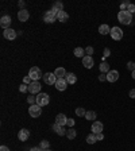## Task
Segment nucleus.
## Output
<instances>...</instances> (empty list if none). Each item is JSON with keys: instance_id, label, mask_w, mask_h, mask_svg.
<instances>
[{"instance_id": "nucleus-1", "label": "nucleus", "mask_w": 135, "mask_h": 151, "mask_svg": "<svg viewBox=\"0 0 135 151\" xmlns=\"http://www.w3.org/2000/svg\"><path fill=\"white\" fill-rule=\"evenodd\" d=\"M118 20H119L122 24H131L132 23V15L129 12V11H119V14H118Z\"/></svg>"}, {"instance_id": "nucleus-2", "label": "nucleus", "mask_w": 135, "mask_h": 151, "mask_svg": "<svg viewBox=\"0 0 135 151\" xmlns=\"http://www.w3.org/2000/svg\"><path fill=\"white\" fill-rule=\"evenodd\" d=\"M57 15H58V11H56L54 8L49 9V11H46V12H45V15H43V22L45 23H53V22H56Z\"/></svg>"}, {"instance_id": "nucleus-3", "label": "nucleus", "mask_w": 135, "mask_h": 151, "mask_svg": "<svg viewBox=\"0 0 135 151\" xmlns=\"http://www.w3.org/2000/svg\"><path fill=\"white\" fill-rule=\"evenodd\" d=\"M28 76H30V78L32 81H38V80H41V77H43L41 69L38 66H32L31 69H30V72H28Z\"/></svg>"}, {"instance_id": "nucleus-4", "label": "nucleus", "mask_w": 135, "mask_h": 151, "mask_svg": "<svg viewBox=\"0 0 135 151\" xmlns=\"http://www.w3.org/2000/svg\"><path fill=\"white\" fill-rule=\"evenodd\" d=\"M28 113H30V116L31 117H39L42 115V107L41 105H38V104H32V105H30V108H28Z\"/></svg>"}, {"instance_id": "nucleus-5", "label": "nucleus", "mask_w": 135, "mask_h": 151, "mask_svg": "<svg viewBox=\"0 0 135 151\" xmlns=\"http://www.w3.org/2000/svg\"><path fill=\"white\" fill-rule=\"evenodd\" d=\"M50 103V96L47 93H38L37 94V104L41 105V107H45L47 104Z\"/></svg>"}, {"instance_id": "nucleus-6", "label": "nucleus", "mask_w": 135, "mask_h": 151, "mask_svg": "<svg viewBox=\"0 0 135 151\" xmlns=\"http://www.w3.org/2000/svg\"><path fill=\"white\" fill-rule=\"evenodd\" d=\"M42 80H43V82L46 85H56V82H57L58 78L56 77L54 73H45L43 77H42Z\"/></svg>"}, {"instance_id": "nucleus-7", "label": "nucleus", "mask_w": 135, "mask_h": 151, "mask_svg": "<svg viewBox=\"0 0 135 151\" xmlns=\"http://www.w3.org/2000/svg\"><path fill=\"white\" fill-rule=\"evenodd\" d=\"M110 35L112 37V39L113 41H120L123 38V30L120 27H112L111 28V32H110Z\"/></svg>"}, {"instance_id": "nucleus-8", "label": "nucleus", "mask_w": 135, "mask_h": 151, "mask_svg": "<svg viewBox=\"0 0 135 151\" xmlns=\"http://www.w3.org/2000/svg\"><path fill=\"white\" fill-rule=\"evenodd\" d=\"M41 84L38 81H32L31 84L28 85V92L31 94H37V93H41Z\"/></svg>"}, {"instance_id": "nucleus-9", "label": "nucleus", "mask_w": 135, "mask_h": 151, "mask_svg": "<svg viewBox=\"0 0 135 151\" xmlns=\"http://www.w3.org/2000/svg\"><path fill=\"white\" fill-rule=\"evenodd\" d=\"M16 35H18V32H16L15 30H12V28H7L3 32V37L6 38V39H8V41H14L16 38Z\"/></svg>"}, {"instance_id": "nucleus-10", "label": "nucleus", "mask_w": 135, "mask_h": 151, "mask_svg": "<svg viewBox=\"0 0 135 151\" xmlns=\"http://www.w3.org/2000/svg\"><path fill=\"white\" fill-rule=\"evenodd\" d=\"M56 124H58V126H61V127H65L66 126V123H68V117L64 115V113H58L56 116Z\"/></svg>"}, {"instance_id": "nucleus-11", "label": "nucleus", "mask_w": 135, "mask_h": 151, "mask_svg": "<svg viewBox=\"0 0 135 151\" xmlns=\"http://www.w3.org/2000/svg\"><path fill=\"white\" fill-rule=\"evenodd\" d=\"M0 26H1L4 30L9 28V26H11V16H9V15L1 16V19H0Z\"/></svg>"}, {"instance_id": "nucleus-12", "label": "nucleus", "mask_w": 135, "mask_h": 151, "mask_svg": "<svg viewBox=\"0 0 135 151\" xmlns=\"http://www.w3.org/2000/svg\"><path fill=\"white\" fill-rule=\"evenodd\" d=\"M119 80V72L118 70H110L107 73V81L110 82H115Z\"/></svg>"}, {"instance_id": "nucleus-13", "label": "nucleus", "mask_w": 135, "mask_h": 151, "mask_svg": "<svg viewBox=\"0 0 135 151\" xmlns=\"http://www.w3.org/2000/svg\"><path fill=\"white\" fill-rule=\"evenodd\" d=\"M103 123L101 122H93V124H92V134H101L103 132Z\"/></svg>"}, {"instance_id": "nucleus-14", "label": "nucleus", "mask_w": 135, "mask_h": 151, "mask_svg": "<svg viewBox=\"0 0 135 151\" xmlns=\"http://www.w3.org/2000/svg\"><path fill=\"white\" fill-rule=\"evenodd\" d=\"M68 82H66V80L65 78H58L57 80V82H56V88L58 89V91H66V88H68Z\"/></svg>"}, {"instance_id": "nucleus-15", "label": "nucleus", "mask_w": 135, "mask_h": 151, "mask_svg": "<svg viewBox=\"0 0 135 151\" xmlns=\"http://www.w3.org/2000/svg\"><path fill=\"white\" fill-rule=\"evenodd\" d=\"M28 18H30V12H28L27 9H20V11L18 12L19 22H27Z\"/></svg>"}, {"instance_id": "nucleus-16", "label": "nucleus", "mask_w": 135, "mask_h": 151, "mask_svg": "<svg viewBox=\"0 0 135 151\" xmlns=\"http://www.w3.org/2000/svg\"><path fill=\"white\" fill-rule=\"evenodd\" d=\"M18 138H19V140H20V142H26L28 138H30V131H28V129H26V128L19 129Z\"/></svg>"}, {"instance_id": "nucleus-17", "label": "nucleus", "mask_w": 135, "mask_h": 151, "mask_svg": "<svg viewBox=\"0 0 135 151\" xmlns=\"http://www.w3.org/2000/svg\"><path fill=\"white\" fill-rule=\"evenodd\" d=\"M51 129H54V132H56L57 135H60V136L66 135V132H68V129H65L64 127L58 126V124H56V123H54L53 126H51Z\"/></svg>"}, {"instance_id": "nucleus-18", "label": "nucleus", "mask_w": 135, "mask_h": 151, "mask_svg": "<svg viewBox=\"0 0 135 151\" xmlns=\"http://www.w3.org/2000/svg\"><path fill=\"white\" fill-rule=\"evenodd\" d=\"M82 65H84V68H87V69H91L92 66L95 65L93 58L89 57V55H85L84 58H82Z\"/></svg>"}, {"instance_id": "nucleus-19", "label": "nucleus", "mask_w": 135, "mask_h": 151, "mask_svg": "<svg viewBox=\"0 0 135 151\" xmlns=\"http://www.w3.org/2000/svg\"><path fill=\"white\" fill-rule=\"evenodd\" d=\"M54 74H56L57 78H65L68 73H66V70L64 69V68H57V69L54 70Z\"/></svg>"}, {"instance_id": "nucleus-20", "label": "nucleus", "mask_w": 135, "mask_h": 151, "mask_svg": "<svg viewBox=\"0 0 135 151\" xmlns=\"http://www.w3.org/2000/svg\"><path fill=\"white\" fill-rule=\"evenodd\" d=\"M65 80H66V82H68V84L73 85V84H76V82H77V76H76L74 73H68V74H66V77H65Z\"/></svg>"}, {"instance_id": "nucleus-21", "label": "nucleus", "mask_w": 135, "mask_h": 151, "mask_svg": "<svg viewBox=\"0 0 135 151\" xmlns=\"http://www.w3.org/2000/svg\"><path fill=\"white\" fill-rule=\"evenodd\" d=\"M57 19H58L60 22L65 23V22H68L69 15H68V12H66V11H60V12H58V15H57Z\"/></svg>"}, {"instance_id": "nucleus-22", "label": "nucleus", "mask_w": 135, "mask_h": 151, "mask_svg": "<svg viewBox=\"0 0 135 151\" xmlns=\"http://www.w3.org/2000/svg\"><path fill=\"white\" fill-rule=\"evenodd\" d=\"M99 32H100L101 35H107L111 32V28L108 24H101L100 27H99Z\"/></svg>"}, {"instance_id": "nucleus-23", "label": "nucleus", "mask_w": 135, "mask_h": 151, "mask_svg": "<svg viewBox=\"0 0 135 151\" xmlns=\"http://www.w3.org/2000/svg\"><path fill=\"white\" fill-rule=\"evenodd\" d=\"M84 54H85V50L82 49V47H76L74 49V55L77 57V58H84Z\"/></svg>"}, {"instance_id": "nucleus-24", "label": "nucleus", "mask_w": 135, "mask_h": 151, "mask_svg": "<svg viewBox=\"0 0 135 151\" xmlns=\"http://www.w3.org/2000/svg\"><path fill=\"white\" fill-rule=\"evenodd\" d=\"M110 70H111V69H110V63H107V62H101V63H100V72H101V73L107 74Z\"/></svg>"}, {"instance_id": "nucleus-25", "label": "nucleus", "mask_w": 135, "mask_h": 151, "mask_svg": "<svg viewBox=\"0 0 135 151\" xmlns=\"http://www.w3.org/2000/svg\"><path fill=\"white\" fill-rule=\"evenodd\" d=\"M66 136H68V139L73 140V139L77 136V132H76L74 128H69V129H68V132H66Z\"/></svg>"}, {"instance_id": "nucleus-26", "label": "nucleus", "mask_w": 135, "mask_h": 151, "mask_svg": "<svg viewBox=\"0 0 135 151\" xmlns=\"http://www.w3.org/2000/svg\"><path fill=\"white\" fill-rule=\"evenodd\" d=\"M85 119L87 120H95L96 119V112H95V111H87V113H85Z\"/></svg>"}, {"instance_id": "nucleus-27", "label": "nucleus", "mask_w": 135, "mask_h": 151, "mask_svg": "<svg viewBox=\"0 0 135 151\" xmlns=\"http://www.w3.org/2000/svg\"><path fill=\"white\" fill-rule=\"evenodd\" d=\"M87 142H88L89 145H93L95 142H97V138H96V134H89L87 136Z\"/></svg>"}, {"instance_id": "nucleus-28", "label": "nucleus", "mask_w": 135, "mask_h": 151, "mask_svg": "<svg viewBox=\"0 0 135 151\" xmlns=\"http://www.w3.org/2000/svg\"><path fill=\"white\" fill-rule=\"evenodd\" d=\"M51 8H54L56 11H58V12H60V11H64V4L61 3V1H56V3L53 4V7H51Z\"/></svg>"}, {"instance_id": "nucleus-29", "label": "nucleus", "mask_w": 135, "mask_h": 151, "mask_svg": "<svg viewBox=\"0 0 135 151\" xmlns=\"http://www.w3.org/2000/svg\"><path fill=\"white\" fill-rule=\"evenodd\" d=\"M85 113H87V111H85L82 107L76 108V115H77V116H85Z\"/></svg>"}, {"instance_id": "nucleus-30", "label": "nucleus", "mask_w": 135, "mask_h": 151, "mask_svg": "<svg viewBox=\"0 0 135 151\" xmlns=\"http://www.w3.org/2000/svg\"><path fill=\"white\" fill-rule=\"evenodd\" d=\"M49 146H50L49 140H41V145H39V147H41L42 150H47V148H49Z\"/></svg>"}, {"instance_id": "nucleus-31", "label": "nucleus", "mask_w": 135, "mask_h": 151, "mask_svg": "<svg viewBox=\"0 0 135 151\" xmlns=\"http://www.w3.org/2000/svg\"><path fill=\"white\" fill-rule=\"evenodd\" d=\"M27 103L28 104H37V96H32V94H30V96H28L27 97Z\"/></svg>"}, {"instance_id": "nucleus-32", "label": "nucleus", "mask_w": 135, "mask_h": 151, "mask_svg": "<svg viewBox=\"0 0 135 151\" xmlns=\"http://www.w3.org/2000/svg\"><path fill=\"white\" fill-rule=\"evenodd\" d=\"M130 4H131V3H130L129 0H127V1H123V3L120 4V11H126V9L129 8Z\"/></svg>"}, {"instance_id": "nucleus-33", "label": "nucleus", "mask_w": 135, "mask_h": 151, "mask_svg": "<svg viewBox=\"0 0 135 151\" xmlns=\"http://www.w3.org/2000/svg\"><path fill=\"white\" fill-rule=\"evenodd\" d=\"M19 92H20V93H26V92H28V85L22 84L20 86H19Z\"/></svg>"}, {"instance_id": "nucleus-34", "label": "nucleus", "mask_w": 135, "mask_h": 151, "mask_svg": "<svg viewBox=\"0 0 135 151\" xmlns=\"http://www.w3.org/2000/svg\"><path fill=\"white\" fill-rule=\"evenodd\" d=\"M127 69L131 70V72H134V70H135V62H134V61H130V62H127Z\"/></svg>"}, {"instance_id": "nucleus-35", "label": "nucleus", "mask_w": 135, "mask_h": 151, "mask_svg": "<svg viewBox=\"0 0 135 151\" xmlns=\"http://www.w3.org/2000/svg\"><path fill=\"white\" fill-rule=\"evenodd\" d=\"M93 47L92 46H88L87 47V49H85V54H87V55H89V57H92V54H93Z\"/></svg>"}, {"instance_id": "nucleus-36", "label": "nucleus", "mask_w": 135, "mask_h": 151, "mask_svg": "<svg viewBox=\"0 0 135 151\" xmlns=\"http://www.w3.org/2000/svg\"><path fill=\"white\" fill-rule=\"evenodd\" d=\"M74 124H76L74 119H69V117H68V123H66V126L69 127V128H73V127H74Z\"/></svg>"}, {"instance_id": "nucleus-37", "label": "nucleus", "mask_w": 135, "mask_h": 151, "mask_svg": "<svg viewBox=\"0 0 135 151\" xmlns=\"http://www.w3.org/2000/svg\"><path fill=\"white\" fill-rule=\"evenodd\" d=\"M32 82V80L30 78V76H26L25 78H23V84H26V85H30Z\"/></svg>"}, {"instance_id": "nucleus-38", "label": "nucleus", "mask_w": 135, "mask_h": 151, "mask_svg": "<svg viewBox=\"0 0 135 151\" xmlns=\"http://www.w3.org/2000/svg\"><path fill=\"white\" fill-rule=\"evenodd\" d=\"M127 11H129V12L130 14H131V15H132V14H135V4H130V6H129V8H127Z\"/></svg>"}, {"instance_id": "nucleus-39", "label": "nucleus", "mask_w": 135, "mask_h": 151, "mask_svg": "<svg viewBox=\"0 0 135 151\" xmlns=\"http://www.w3.org/2000/svg\"><path fill=\"white\" fill-rule=\"evenodd\" d=\"M103 55H104V58H105V57H110V55H111V50L108 49V47H105V49H104V54H103Z\"/></svg>"}, {"instance_id": "nucleus-40", "label": "nucleus", "mask_w": 135, "mask_h": 151, "mask_svg": "<svg viewBox=\"0 0 135 151\" xmlns=\"http://www.w3.org/2000/svg\"><path fill=\"white\" fill-rule=\"evenodd\" d=\"M105 80H107V74H104V73H101L100 76H99V81H105Z\"/></svg>"}, {"instance_id": "nucleus-41", "label": "nucleus", "mask_w": 135, "mask_h": 151, "mask_svg": "<svg viewBox=\"0 0 135 151\" xmlns=\"http://www.w3.org/2000/svg\"><path fill=\"white\" fill-rule=\"evenodd\" d=\"M18 6L20 7V8H22V9H26V8H25V6H26V1H23V0H19Z\"/></svg>"}, {"instance_id": "nucleus-42", "label": "nucleus", "mask_w": 135, "mask_h": 151, "mask_svg": "<svg viewBox=\"0 0 135 151\" xmlns=\"http://www.w3.org/2000/svg\"><path fill=\"white\" fill-rule=\"evenodd\" d=\"M129 96L131 99H135V89H131V91L129 92Z\"/></svg>"}, {"instance_id": "nucleus-43", "label": "nucleus", "mask_w": 135, "mask_h": 151, "mask_svg": "<svg viewBox=\"0 0 135 151\" xmlns=\"http://www.w3.org/2000/svg\"><path fill=\"white\" fill-rule=\"evenodd\" d=\"M96 138H97V140H103V139H104L103 132H101V134H97V135H96Z\"/></svg>"}, {"instance_id": "nucleus-44", "label": "nucleus", "mask_w": 135, "mask_h": 151, "mask_svg": "<svg viewBox=\"0 0 135 151\" xmlns=\"http://www.w3.org/2000/svg\"><path fill=\"white\" fill-rule=\"evenodd\" d=\"M30 151H43L41 147H32V148H30Z\"/></svg>"}, {"instance_id": "nucleus-45", "label": "nucleus", "mask_w": 135, "mask_h": 151, "mask_svg": "<svg viewBox=\"0 0 135 151\" xmlns=\"http://www.w3.org/2000/svg\"><path fill=\"white\" fill-rule=\"evenodd\" d=\"M0 151H9V148L7 147V146H1V147H0Z\"/></svg>"}, {"instance_id": "nucleus-46", "label": "nucleus", "mask_w": 135, "mask_h": 151, "mask_svg": "<svg viewBox=\"0 0 135 151\" xmlns=\"http://www.w3.org/2000/svg\"><path fill=\"white\" fill-rule=\"evenodd\" d=\"M131 76H132V78H134V80H135V70H134V72H132V73H131Z\"/></svg>"}, {"instance_id": "nucleus-47", "label": "nucleus", "mask_w": 135, "mask_h": 151, "mask_svg": "<svg viewBox=\"0 0 135 151\" xmlns=\"http://www.w3.org/2000/svg\"><path fill=\"white\" fill-rule=\"evenodd\" d=\"M43 151H51V150H49V148H47V150H43Z\"/></svg>"}]
</instances>
